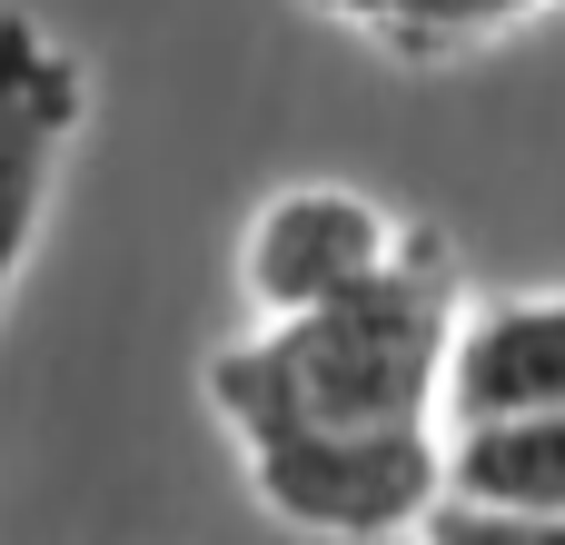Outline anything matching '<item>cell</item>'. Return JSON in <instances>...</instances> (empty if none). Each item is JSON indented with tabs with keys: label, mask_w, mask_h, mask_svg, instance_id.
<instances>
[{
	"label": "cell",
	"mask_w": 565,
	"mask_h": 545,
	"mask_svg": "<svg viewBox=\"0 0 565 545\" xmlns=\"http://www.w3.org/2000/svg\"><path fill=\"white\" fill-rule=\"evenodd\" d=\"M70 129H79V60L40 20L0 10V308L30 268L40 218H50V179H60Z\"/></svg>",
	"instance_id": "obj_4"
},
{
	"label": "cell",
	"mask_w": 565,
	"mask_h": 545,
	"mask_svg": "<svg viewBox=\"0 0 565 545\" xmlns=\"http://www.w3.org/2000/svg\"><path fill=\"white\" fill-rule=\"evenodd\" d=\"M417 545H565V516H536V506H487V496H437Z\"/></svg>",
	"instance_id": "obj_7"
},
{
	"label": "cell",
	"mask_w": 565,
	"mask_h": 545,
	"mask_svg": "<svg viewBox=\"0 0 565 545\" xmlns=\"http://www.w3.org/2000/svg\"><path fill=\"white\" fill-rule=\"evenodd\" d=\"M397 248H407V228H397L367 189L308 179V189H278V199L248 218V238H238V288H248L258 318H298V308H328V298L367 288Z\"/></svg>",
	"instance_id": "obj_3"
},
{
	"label": "cell",
	"mask_w": 565,
	"mask_h": 545,
	"mask_svg": "<svg viewBox=\"0 0 565 545\" xmlns=\"http://www.w3.org/2000/svg\"><path fill=\"white\" fill-rule=\"evenodd\" d=\"M238 447H248L258 506L328 545L417 536L427 506L447 496L437 417H417V427H268V437H238Z\"/></svg>",
	"instance_id": "obj_2"
},
{
	"label": "cell",
	"mask_w": 565,
	"mask_h": 545,
	"mask_svg": "<svg viewBox=\"0 0 565 545\" xmlns=\"http://www.w3.org/2000/svg\"><path fill=\"white\" fill-rule=\"evenodd\" d=\"M457 268L437 238H407L367 288L268 318L248 348H218L209 397L238 437L268 427H417L447 417Z\"/></svg>",
	"instance_id": "obj_1"
},
{
	"label": "cell",
	"mask_w": 565,
	"mask_h": 545,
	"mask_svg": "<svg viewBox=\"0 0 565 545\" xmlns=\"http://www.w3.org/2000/svg\"><path fill=\"white\" fill-rule=\"evenodd\" d=\"M447 487L487 496V506H536L565 516V407H516V417H477L447 437Z\"/></svg>",
	"instance_id": "obj_6"
},
{
	"label": "cell",
	"mask_w": 565,
	"mask_h": 545,
	"mask_svg": "<svg viewBox=\"0 0 565 545\" xmlns=\"http://www.w3.org/2000/svg\"><path fill=\"white\" fill-rule=\"evenodd\" d=\"M516 407H565V288L556 298H497L457 318L447 348V427L516 417Z\"/></svg>",
	"instance_id": "obj_5"
}]
</instances>
